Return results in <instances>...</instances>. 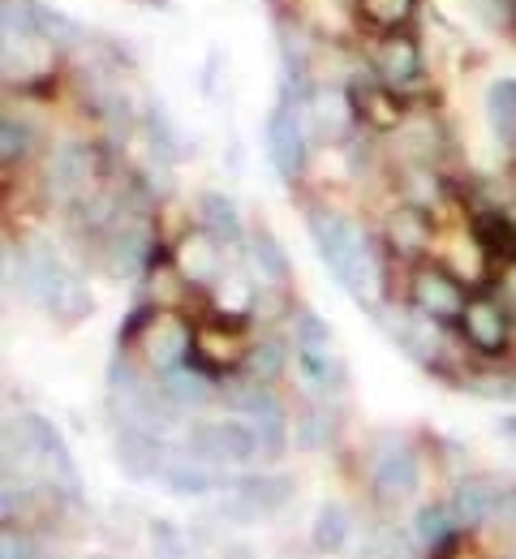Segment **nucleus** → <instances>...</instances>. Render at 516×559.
<instances>
[{"label": "nucleus", "mask_w": 516, "mask_h": 559, "mask_svg": "<svg viewBox=\"0 0 516 559\" xmlns=\"http://www.w3.org/2000/svg\"><path fill=\"white\" fill-rule=\"evenodd\" d=\"M305 228H310V241H314L319 259L327 263L332 280H336L358 306H367L370 314H374V310L387 301V267L379 263L367 228H362L353 215L327 211V207H310Z\"/></svg>", "instance_id": "obj_1"}, {"label": "nucleus", "mask_w": 516, "mask_h": 559, "mask_svg": "<svg viewBox=\"0 0 516 559\" xmlns=\"http://www.w3.org/2000/svg\"><path fill=\"white\" fill-rule=\"evenodd\" d=\"M469 280L460 272H452L443 259H422L409 267V284H405V301L413 310H422L427 319H435L440 328H456L460 314H465V301H469Z\"/></svg>", "instance_id": "obj_2"}, {"label": "nucleus", "mask_w": 516, "mask_h": 559, "mask_svg": "<svg viewBox=\"0 0 516 559\" xmlns=\"http://www.w3.org/2000/svg\"><path fill=\"white\" fill-rule=\"evenodd\" d=\"M185 448L194 456H203L212 469L220 465H254L263 461V439L254 430V421L232 414V418H216V421H190L185 426Z\"/></svg>", "instance_id": "obj_3"}, {"label": "nucleus", "mask_w": 516, "mask_h": 559, "mask_svg": "<svg viewBox=\"0 0 516 559\" xmlns=\"http://www.w3.org/2000/svg\"><path fill=\"white\" fill-rule=\"evenodd\" d=\"M345 95H349V104H353L358 130L379 134V139H392V134L405 126V117L413 112L409 91H396L392 82H383V78L370 70V66H362V70L349 73Z\"/></svg>", "instance_id": "obj_4"}, {"label": "nucleus", "mask_w": 516, "mask_h": 559, "mask_svg": "<svg viewBox=\"0 0 516 559\" xmlns=\"http://www.w3.org/2000/svg\"><path fill=\"white\" fill-rule=\"evenodd\" d=\"M250 345H254V332H250V319H228V314H216L207 310L194 328V366L207 370L212 379H228L245 366L250 357Z\"/></svg>", "instance_id": "obj_5"}, {"label": "nucleus", "mask_w": 516, "mask_h": 559, "mask_svg": "<svg viewBox=\"0 0 516 559\" xmlns=\"http://www.w3.org/2000/svg\"><path fill=\"white\" fill-rule=\"evenodd\" d=\"M194 328L199 319H190L185 310H155L147 319V328L139 332L134 341V353L143 361L147 374H164V370H177L194 357Z\"/></svg>", "instance_id": "obj_6"}, {"label": "nucleus", "mask_w": 516, "mask_h": 559, "mask_svg": "<svg viewBox=\"0 0 516 559\" xmlns=\"http://www.w3.org/2000/svg\"><path fill=\"white\" fill-rule=\"evenodd\" d=\"M108 177V164H104V151L95 142H61L48 159V194L61 203V207H74L82 199H91Z\"/></svg>", "instance_id": "obj_7"}, {"label": "nucleus", "mask_w": 516, "mask_h": 559, "mask_svg": "<svg viewBox=\"0 0 516 559\" xmlns=\"http://www.w3.org/2000/svg\"><path fill=\"white\" fill-rule=\"evenodd\" d=\"M263 142H267V159L276 168V177L285 186H297L305 177V159H310V130L301 117V104L293 95H280L276 108L263 121Z\"/></svg>", "instance_id": "obj_8"}, {"label": "nucleus", "mask_w": 516, "mask_h": 559, "mask_svg": "<svg viewBox=\"0 0 516 559\" xmlns=\"http://www.w3.org/2000/svg\"><path fill=\"white\" fill-rule=\"evenodd\" d=\"M422 490V456L409 439L387 435L370 456V495L383 508H400Z\"/></svg>", "instance_id": "obj_9"}, {"label": "nucleus", "mask_w": 516, "mask_h": 559, "mask_svg": "<svg viewBox=\"0 0 516 559\" xmlns=\"http://www.w3.org/2000/svg\"><path fill=\"white\" fill-rule=\"evenodd\" d=\"M456 336L478 357H508L516 345V314L513 306L495 293H469L465 314L456 323Z\"/></svg>", "instance_id": "obj_10"}, {"label": "nucleus", "mask_w": 516, "mask_h": 559, "mask_svg": "<svg viewBox=\"0 0 516 559\" xmlns=\"http://www.w3.org/2000/svg\"><path fill=\"white\" fill-rule=\"evenodd\" d=\"M17 452H22V465H26V469H39L52 490L77 495L74 456H70V448H65V439L57 435L52 421H44L39 414H26V418L17 421Z\"/></svg>", "instance_id": "obj_11"}, {"label": "nucleus", "mask_w": 516, "mask_h": 559, "mask_svg": "<svg viewBox=\"0 0 516 559\" xmlns=\"http://www.w3.org/2000/svg\"><path fill=\"white\" fill-rule=\"evenodd\" d=\"M435 237H440V224L427 203L405 199L383 215V250H387V259H396L405 267L422 263L435 250Z\"/></svg>", "instance_id": "obj_12"}, {"label": "nucleus", "mask_w": 516, "mask_h": 559, "mask_svg": "<svg viewBox=\"0 0 516 559\" xmlns=\"http://www.w3.org/2000/svg\"><path fill=\"white\" fill-rule=\"evenodd\" d=\"M168 259L177 263V272L190 280L194 288H212L216 280L228 272V259H232V246H224L212 228H203L199 219L190 228H181L168 246Z\"/></svg>", "instance_id": "obj_13"}, {"label": "nucleus", "mask_w": 516, "mask_h": 559, "mask_svg": "<svg viewBox=\"0 0 516 559\" xmlns=\"http://www.w3.org/2000/svg\"><path fill=\"white\" fill-rule=\"evenodd\" d=\"M370 70L379 73L383 82H392L396 91L418 86L422 73H427V57H422V39L413 35V26L374 35V44H370Z\"/></svg>", "instance_id": "obj_14"}, {"label": "nucleus", "mask_w": 516, "mask_h": 559, "mask_svg": "<svg viewBox=\"0 0 516 559\" xmlns=\"http://www.w3.org/2000/svg\"><path fill=\"white\" fill-rule=\"evenodd\" d=\"M168 443H164V430L155 426H139V421H121L117 435H112V461L117 469L130 478V483H147L159 478L164 465H168Z\"/></svg>", "instance_id": "obj_15"}, {"label": "nucleus", "mask_w": 516, "mask_h": 559, "mask_svg": "<svg viewBox=\"0 0 516 559\" xmlns=\"http://www.w3.org/2000/svg\"><path fill=\"white\" fill-rule=\"evenodd\" d=\"M301 117H305L310 139L327 142V146H345L358 134V117H353V104H349L345 86H314L301 99Z\"/></svg>", "instance_id": "obj_16"}, {"label": "nucleus", "mask_w": 516, "mask_h": 559, "mask_svg": "<svg viewBox=\"0 0 516 559\" xmlns=\"http://www.w3.org/2000/svg\"><path fill=\"white\" fill-rule=\"evenodd\" d=\"M504 495H508V487H504L500 478H491V474H465V478L452 487V499H447V503L456 508V516H460V525H465V534H469V530H482V525L500 521Z\"/></svg>", "instance_id": "obj_17"}, {"label": "nucleus", "mask_w": 516, "mask_h": 559, "mask_svg": "<svg viewBox=\"0 0 516 559\" xmlns=\"http://www.w3.org/2000/svg\"><path fill=\"white\" fill-rule=\"evenodd\" d=\"M469 237L487 254L491 272H504L508 263H516V215L508 207H500V203L478 207L469 215Z\"/></svg>", "instance_id": "obj_18"}, {"label": "nucleus", "mask_w": 516, "mask_h": 559, "mask_svg": "<svg viewBox=\"0 0 516 559\" xmlns=\"http://www.w3.org/2000/svg\"><path fill=\"white\" fill-rule=\"evenodd\" d=\"M245 259H250V272L259 284H276V288H289L293 284V263H289V250L280 246V237L259 224L245 233Z\"/></svg>", "instance_id": "obj_19"}, {"label": "nucleus", "mask_w": 516, "mask_h": 559, "mask_svg": "<svg viewBox=\"0 0 516 559\" xmlns=\"http://www.w3.org/2000/svg\"><path fill=\"white\" fill-rule=\"evenodd\" d=\"M155 383H159V392H164L181 414H185V409H203V405H212V401L220 396V379H212V374L199 370L194 361L155 374Z\"/></svg>", "instance_id": "obj_20"}, {"label": "nucleus", "mask_w": 516, "mask_h": 559, "mask_svg": "<svg viewBox=\"0 0 516 559\" xmlns=\"http://www.w3.org/2000/svg\"><path fill=\"white\" fill-rule=\"evenodd\" d=\"M232 495H241L259 516H276V512H285L293 503L297 483L289 474H241L232 483Z\"/></svg>", "instance_id": "obj_21"}, {"label": "nucleus", "mask_w": 516, "mask_h": 559, "mask_svg": "<svg viewBox=\"0 0 516 559\" xmlns=\"http://www.w3.org/2000/svg\"><path fill=\"white\" fill-rule=\"evenodd\" d=\"M190 293H199V288L177 272V263L168 254H159L147 267V276H143V301L159 306V310H185Z\"/></svg>", "instance_id": "obj_22"}, {"label": "nucleus", "mask_w": 516, "mask_h": 559, "mask_svg": "<svg viewBox=\"0 0 516 559\" xmlns=\"http://www.w3.org/2000/svg\"><path fill=\"white\" fill-rule=\"evenodd\" d=\"M159 483L172 490L177 499H199L212 490V465L203 456H194L190 448H172L168 452V465L159 474Z\"/></svg>", "instance_id": "obj_23"}, {"label": "nucleus", "mask_w": 516, "mask_h": 559, "mask_svg": "<svg viewBox=\"0 0 516 559\" xmlns=\"http://www.w3.org/2000/svg\"><path fill=\"white\" fill-rule=\"evenodd\" d=\"M194 219L203 228H212L224 246H245V219H241V207L220 194V190H203L199 203H194Z\"/></svg>", "instance_id": "obj_24"}, {"label": "nucleus", "mask_w": 516, "mask_h": 559, "mask_svg": "<svg viewBox=\"0 0 516 559\" xmlns=\"http://www.w3.org/2000/svg\"><path fill=\"white\" fill-rule=\"evenodd\" d=\"M289 366H293V341L289 336H276V332H267V336H254V345H250V357H245V374L250 379H259V383H280L285 374H289Z\"/></svg>", "instance_id": "obj_25"}, {"label": "nucleus", "mask_w": 516, "mask_h": 559, "mask_svg": "<svg viewBox=\"0 0 516 559\" xmlns=\"http://www.w3.org/2000/svg\"><path fill=\"white\" fill-rule=\"evenodd\" d=\"M413 534H418V543H422L427 551H447V547L465 534V525H460V516H456V508H452L447 499H435V503H422V508H418Z\"/></svg>", "instance_id": "obj_26"}, {"label": "nucleus", "mask_w": 516, "mask_h": 559, "mask_svg": "<svg viewBox=\"0 0 516 559\" xmlns=\"http://www.w3.org/2000/svg\"><path fill=\"white\" fill-rule=\"evenodd\" d=\"M422 0H353V17L367 35H383V31H400L413 26Z\"/></svg>", "instance_id": "obj_27"}, {"label": "nucleus", "mask_w": 516, "mask_h": 559, "mask_svg": "<svg viewBox=\"0 0 516 559\" xmlns=\"http://www.w3.org/2000/svg\"><path fill=\"white\" fill-rule=\"evenodd\" d=\"M91 310H95V301H91L86 280L77 276L74 267H65V276L57 280V288H52V297H48V314H52L61 328H77Z\"/></svg>", "instance_id": "obj_28"}, {"label": "nucleus", "mask_w": 516, "mask_h": 559, "mask_svg": "<svg viewBox=\"0 0 516 559\" xmlns=\"http://www.w3.org/2000/svg\"><path fill=\"white\" fill-rule=\"evenodd\" d=\"M487 126H491V134L495 142L508 151L516 139V82L513 78H495L491 86H487Z\"/></svg>", "instance_id": "obj_29"}, {"label": "nucleus", "mask_w": 516, "mask_h": 559, "mask_svg": "<svg viewBox=\"0 0 516 559\" xmlns=\"http://www.w3.org/2000/svg\"><path fill=\"white\" fill-rule=\"evenodd\" d=\"M349 534H353V516H349L345 503H323L314 512V525H310L314 551H340L349 543Z\"/></svg>", "instance_id": "obj_30"}, {"label": "nucleus", "mask_w": 516, "mask_h": 559, "mask_svg": "<svg viewBox=\"0 0 516 559\" xmlns=\"http://www.w3.org/2000/svg\"><path fill=\"white\" fill-rule=\"evenodd\" d=\"M35 26H39V35L48 39V44H57V48H82L86 39H91V31L74 22L70 13H61V9H48V4H39L35 0Z\"/></svg>", "instance_id": "obj_31"}, {"label": "nucleus", "mask_w": 516, "mask_h": 559, "mask_svg": "<svg viewBox=\"0 0 516 559\" xmlns=\"http://www.w3.org/2000/svg\"><path fill=\"white\" fill-rule=\"evenodd\" d=\"M289 341H293V349H336L332 328L314 310H297L293 323H289Z\"/></svg>", "instance_id": "obj_32"}, {"label": "nucleus", "mask_w": 516, "mask_h": 559, "mask_svg": "<svg viewBox=\"0 0 516 559\" xmlns=\"http://www.w3.org/2000/svg\"><path fill=\"white\" fill-rule=\"evenodd\" d=\"M465 9L487 26V31H516V0H465Z\"/></svg>", "instance_id": "obj_33"}, {"label": "nucleus", "mask_w": 516, "mask_h": 559, "mask_svg": "<svg viewBox=\"0 0 516 559\" xmlns=\"http://www.w3.org/2000/svg\"><path fill=\"white\" fill-rule=\"evenodd\" d=\"M327 439H332V426H327V414H323V409H305V414H297L293 448H301V452H319Z\"/></svg>", "instance_id": "obj_34"}, {"label": "nucleus", "mask_w": 516, "mask_h": 559, "mask_svg": "<svg viewBox=\"0 0 516 559\" xmlns=\"http://www.w3.org/2000/svg\"><path fill=\"white\" fill-rule=\"evenodd\" d=\"M26 151H31V130H26V121L4 117V121H0V164H4V168H17V164L26 159Z\"/></svg>", "instance_id": "obj_35"}, {"label": "nucleus", "mask_w": 516, "mask_h": 559, "mask_svg": "<svg viewBox=\"0 0 516 559\" xmlns=\"http://www.w3.org/2000/svg\"><path fill=\"white\" fill-rule=\"evenodd\" d=\"M500 435H504V448L516 456V414H508V418H500Z\"/></svg>", "instance_id": "obj_36"}, {"label": "nucleus", "mask_w": 516, "mask_h": 559, "mask_svg": "<svg viewBox=\"0 0 516 559\" xmlns=\"http://www.w3.org/2000/svg\"><path fill=\"white\" fill-rule=\"evenodd\" d=\"M508 155H513V159H516V139H513V146H508Z\"/></svg>", "instance_id": "obj_37"}, {"label": "nucleus", "mask_w": 516, "mask_h": 559, "mask_svg": "<svg viewBox=\"0 0 516 559\" xmlns=\"http://www.w3.org/2000/svg\"><path fill=\"white\" fill-rule=\"evenodd\" d=\"M267 4H280V0H267Z\"/></svg>", "instance_id": "obj_38"}, {"label": "nucleus", "mask_w": 516, "mask_h": 559, "mask_svg": "<svg viewBox=\"0 0 516 559\" xmlns=\"http://www.w3.org/2000/svg\"><path fill=\"white\" fill-rule=\"evenodd\" d=\"M155 4H164V0H155Z\"/></svg>", "instance_id": "obj_39"}]
</instances>
